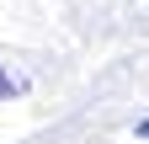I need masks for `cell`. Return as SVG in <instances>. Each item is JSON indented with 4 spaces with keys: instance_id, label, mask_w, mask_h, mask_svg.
I'll list each match as a JSON object with an SVG mask.
<instances>
[{
    "instance_id": "1",
    "label": "cell",
    "mask_w": 149,
    "mask_h": 144,
    "mask_svg": "<svg viewBox=\"0 0 149 144\" xmlns=\"http://www.w3.org/2000/svg\"><path fill=\"white\" fill-rule=\"evenodd\" d=\"M16 91H22V85H16V80L6 75V69H0V101H6V96H16Z\"/></svg>"
},
{
    "instance_id": "2",
    "label": "cell",
    "mask_w": 149,
    "mask_h": 144,
    "mask_svg": "<svg viewBox=\"0 0 149 144\" xmlns=\"http://www.w3.org/2000/svg\"><path fill=\"white\" fill-rule=\"evenodd\" d=\"M139 134H144V139H149V117H144V123H139Z\"/></svg>"
}]
</instances>
